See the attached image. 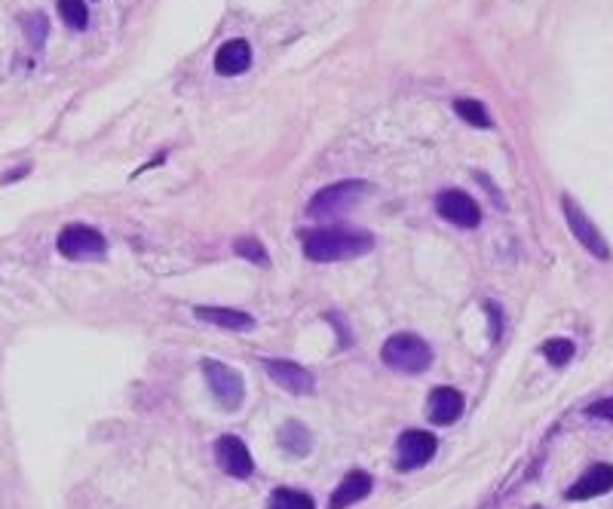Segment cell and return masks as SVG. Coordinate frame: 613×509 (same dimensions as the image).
Wrapping results in <instances>:
<instances>
[{
	"label": "cell",
	"instance_id": "1",
	"mask_svg": "<svg viewBox=\"0 0 613 509\" xmlns=\"http://www.w3.org/2000/svg\"><path fill=\"white\" fill-rule=\"evenodd\" d=\"M301 249L316 264L347 261L375 249V233L362 228H313V230H304Z\"/></svg>",
	"mask_w": 613,
	"mask_h": 509
},
{
	"label": "cell",
	"instance_id": "2",
	"mask_svg": "<svg viewBox=\"0 0 613 509\" xmlns=\"http://www.w3.org/2000/svg\"><path fill=\"white\" fill-rule=\"evenodd\" d=\"M380 359H384L393 371L424 374L429 365H433V347H429L420 335L399 331V335L386 338V344L380 347Z\"/></svg>",
	"mask_w": 613,
	"mask_h": 509
},
{
	"label": "cell",
	"instance_id": "3",
	"mask_svg": "<svg viewBox=\"0 0 613 509\" xmlns=\"http://www.w3.org/2000/svg\"><path fill=\"white\" fill-rule=\"evenodd\" d=\"M369 194V185L356 179H344L335 181V185L322 188L319 194H313V200L307 203V215L310 218H335L341 212H347L353 203H359L362 196Z\"/></svg>",
	"mask_w": 613,
	"mask_h": 509
},
{
	"label": "cell",
	"instance_id": "4",
	"mask_svg": "<svg viewBox=\"0 0 613 509\" xmlns=\"http://www.w3.org/2000/svg\"><path fill=\"white\" fill-rule=\"evenodd\" d=\"M200 369H203V374H206V384L218 399V405H221L224 412H236L245 399L243 374H239L236 369H230V365L218 363V359H203Z\"/></svg>",
	"mask_w": 613,
	"mask_h": 509
},
{
	"label": "cell",
	"instance_id": "5",
	"mask_svg": "<svg viewBox=\"0 0 613 509\" xmlns=\"http://www.w3.org/2000/svg\"><path fill=\"white\" fill-rule=\"evenodd\" d=\"M561 209H565V218H567V228L570 233H574V239L576 243L586 249L592 258H598V261H610L613 254H610V246H608V239L601 237V230H598V224L592 221V218L583 212L580 203L574 200L570 194L561 196Z\"/></svg>",
	"mask_w": 613,
	"mask_h": 509
},
{
	"label": "cell",
	"instance_id": "6",
	"mask_svg": "<svg viewBox=\"0 0 613 509\" xmlns=\"http://www.w3.org/2000/svg\"><path fill=\"white\" fill-rule=\"evenodd\" d=\"M55 249L68 261H98L108 252V239L87 224H68L55 239Z\"/></svg>",
	"mask_w": 613,
	"mask_h": 509
},
{
	"label": "cell",
	"instance_id": "7",
	"mask_svg": "<svg viewBox=\"0 0 613 509\" xmlns=\"http://www.w3.org/2000/svg\"><path fill=\"white\" fill-rule=\"evenodd\" d=\"M435 442L433 433L427 430H405V433L396 439V470L408 472V470H420L435 457Z\"/></svg>",
	"mask_w": 613,
	"mask_h": 509
},
{
	"label": "cell",
	"instance_id": "8",
	"mask_svg": "<svg viewBox=\"0 0 613 509\" xmlns=\"http://www.w3.org/2000/svg\"><path fill=\"white\" fill-rule=\"evenodd\" d=\"M435 212H439L445 221L457 224V228H463V230H472L482 224V209H478V203L472 200L467 190H457V188H448L435 196Z\"/></svg>",
	"mask_w": 613,
	"mask_h": 509
},
{
	"label": "cell",
	"instance_id": "9",
	"mask_svg": "<svg viewBox=\"0 0 613 509\" xmlns=\"http://www.w3.org/2000/svg\"><path fill=\"white\" fill-rule=\"evenodd\" d=\"M215 461L234 479H249L255 472V461H252L249 448H245V442L239 436H221L215 442Z\"/></svg>",
	"mask_w": 613,
	"mask_h": 509
},
{
	"label": "cell",
	"instance_id": "10",
	"mask_svg": "<svg viewBox=\"0 0 613 509\" xmlns=\"http://www.w3.org/2000/svg\"><path fill=\"white\" fill-rule=\"evenodd\" d=\"M610 488H613V463H595L567 488L565 500H570V504H580V500L601 497V494H608Z\"/></svg>",
	"mask_w": 613,
	"mask_h": 509
},
{
	"label": "cell",
	"instance_id": "11",
	"mask_svg": "<svg viewBox=\"0 0 613 509\" xmlns=\"http://www.w3.org/2000/svg\"><path fill=\"white\" fill-rule=\"evenodd\" d=\"M264 369L279 387H283V390L294 393V396H310L316 390L313 374H310L307 369H301L298 363H288V359H267Z\"/></svg>",
	"mask_w": 613,
	"mask_h": 509
},
{
	"label": "cell",
	"instance_id": "12",
	"mask_svg": "<svg viewBox=\"0 0 613 509\" xmlns=\"http://www.w3.org/2000/svg\"><path fill=\"white\" fill-rule=\"evenodd\" d=\"M463 405L467 402H463L460 390H454V387H435L427 399V417L435 427H448V423H454L463 414Z\"/></svg>",
	"mask_w": 613,
	"mask_h": 509
},
{
	"label": "cell",
	"instance_id": "13",
	"mask_svg": "<svg viewBox=\"0 0 613 509\" xmlns=\"http://www.w3.org/2000/svg\"><path fill=\"white\" fill-rule=\"evenodd\" d=\"M371 488H375V479L369 476V472L362 470H353L344 476V482L337 485V491L331 494L328 500V509H350L359 500H365L371 494Z\"/></svg>",
	"mask_w": 613,
	"mask_h": 509
},
{
	"label": "cell",
	"instance_id": "14",
	"mask_svg": "<svg viewBox=\"0 0 613 509\" xmlns=\"http://www.w3.org/2000/svg\"><path fill=\"white\" fill-rule=\"evenodd\" d=\"M252 68V46L245 40H228L221 49L215 53V71L221 77H236L245 74Z\"/></svg>",
	"mask_w": 613,
	"mask_h": 509
},
{
	"label": "cell",
	"instance_id": "15",
	"mask_svg": "<svg viewBox=\"0 0 613 509\" xmlns=\"http://www.w3.org/2000/svg\"><path fill=\"white\" fill-rule=\"evenodd\" d=\"M196 320L215 325V329H224V331H249L255 320H252L249 313H243V310H234V307H196L194 310Z\"/></svg>",
	"mask_w": 613,
	"mask_h": 509
},
{
	"label": "cell",
	"instance_id": "16",
	"mask_svg": "<svg viewBox=\"0 0 613 509\" xmlns=\"http://www.w3.org/2000/svg\"><path fill=\"white\" fill-rule=\"evenodd\" d=\"M279 445L288 451L292 457H307L310 448H313V436L301 421H288L283 430H279Z\"/></svg>",
	"mask_w": 613,
	"mask_h": 509
},
{
	"label": "cell",
	"instance_id": "17",
	"mask_svg": "<svg viewBox=\"0 0 613 509\" xmlns=\"http://www.w3.org/2000/svg\"><path fill=\"white\" fill-rule=\"evenodd\" d=\"M451 108H454V114L460 120H467L469 126H478V129H491V126H494L488 108H485L482 102H476V98H457Z\"/></svg>",
	"mask_w": 613,
	"mask_h": 509
},
{
	"label": "cell",
	"instance_id": "18",
	"mask_svg": "<svg viewBox=\"0 0 613 509\" xmlns=\"http://www.w3.org/2000/svg\"><path fill=\"white\" fill-rule=\"evenodd\" d=\"M59 16L71 31H87L89 25V10H87V0H59Z\"/></svg>",
	"mask_w": 613,
	"mask_h": 509
},
{
	"label": "cell",
	"instance_id": "19",
	"mask_svg": "<svg viewBox=\"0 0 613 509\" xmlns=\"http://www.w3.org/2000/svg\"><path fill=\"white\" fill-rule=\"evenodd\" d=\"M267 509H316L313 506V497L304 491H294V488H277V491L270 494V504Z\"/></svg>",
	"mask_w": 613,
	"mask_h": 509
},
{
	"label": "cell",
	"instance_id": "20",
	"mask_svg": "<svg viewBox=\"0 0 613 509\" xmlns=\"http://www.w3.org/2000/svg\"><path fill=\"white\" fill-rule=\"evenodd\" d=\"M22 31L28 38V44H31L34 49H40L46 44V34H49V22L44 13H28V16H22Z\"/></svg>",
	"mask_w": 613,
	"mask_h": 509
},
{
	"label": "cell",
	"instance_id": "21",
	"mask_svg": "<svg viewBox=\"0 0 613 509\" xmlns=\"http://www.w3.org/2000/svg\"><path fill=\"white\" fill-rule=\"evenodd\" d=\"M574 341H567V338H552V341L543 344V356L549 359L552 365H567L570 359H574Z\"/></svg>",
	"mask_w": 613,
	"mask_h": 509
},
{
	"label": "cell",
	"instance_id": "22",
	"mask_svg": "<svg viewBox=\"0 0 613 509\" xmlns=\"http://www.w3.org/2000/svg\"><path fill=\"white\" fill-rule=\"evenodd\" d=\"M234 252H236V254H243V258H245V261H252V264H261V267L270 264V258H267V249L258 243L255 237H239L236 243H234Z\"/></svg>",
	"mask_w": 613,
	"mask_h": 509
},
{
	"label": "cell",
	"instance_id": "23",
	"mask_svg": "<svg viewBox=\"0 0 613 509\" xmlns=\"http://www.w3.org/2000/svg\"><path fill=\"white\" fill-rule=\"evenodd\" d=\"M485 313L491 320V341H500V335H503V313H500L497 301H485Z\"/></svg>",
	"mask_w": 613,
	"mask_h": 509
},
{
	"label": "cell",
	"instance_id": "24",
	"mask_svg": "<svg viewBox=\"0 0 613 509\" xmlns=\"http://www.w3.org/2000/svg\"><path fill=\"white\" fill-rule=\"evenodd\" d=\"M586 414L589 417H601V421H610L613 423V396H610V399L592 402V405L586 408Z\"/></svg>",
	"mask_w": 613,
	"mask_h": 509
},
{
	"label": "cell",
	"instance_id": "25",
	"mask_svg": "<svg viewBox=\"0 0 613 509\" xmlns=\"http://www.w3.org/2000/svg\"><path fill=\"white\" fill-rule=\"evenodd\" d=\"M28 172H31V166H22V169H16V172L4 175V179H0V185H10L12 179H22V175H28Z\"/></svg>",
	"mask_w": 613,
	"mask_h": 509
}]
</instances>
